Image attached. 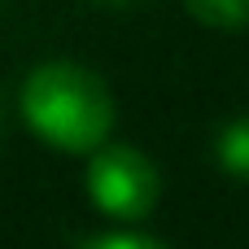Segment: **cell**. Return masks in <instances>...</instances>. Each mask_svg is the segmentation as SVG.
<instances>
[{"label":"cell","mask_w":249,"mask_h":249,"mask_svg":"<svg viewBox=\"0 0 249 249\" xmlns=\"http://www.w3.org/2000/svg\"><path fill=\"white\" fill-rule=\"evenodd\" d=\"M92 4H101V9H123V4H131V0H92Z\"/></svg>","instance_id":"8992f818"},{"label":"cell","mask_w":249,"mask_h":249,"mask_svg":"<svg viewBox=\"0 0 249 249\" xmlns=\"http://www.w3.org/2000/svg\"><path fill=\"white\" fill-rule=\"evenodd\" d=\"M214 158H219V166H223L228 175L249 179V118H232V123L219 131Z\"/></svg>","instance_id":"3957f363"},{"label":"cell","mask_w":249,"mask_h":249,"mask_svg":"<svg viewBox=\"0 0 249 249\" xmlns=\"http://www.w3.org/2000/svg\"><path fill=\"white\" fill-rule=\"evenodd\" d=\"M158 193H162L158 166L140 149H131V144L92 149V158H88V201L101 214H109L118 223H136L158 206Z\"/></svg>","instance_id":"7a4b0ae2"},{"label":"cell","mask_w":249,"mask_h":249,"mask_svg":"<svg viewBox=\"0 0 249 249\" xmlns=\"http://www.w3.org/2000/svg\"><path fill=\"white\" fill-rule=\"evenodd\" d=\"M79 249H166V245L144 232H101V236H88Z\"/></svg>","instance_id":"5b68a950"},{"label":"cell","mask_w":249,"mask_h":249,"mask_svg":"<svg viewBox=\"0 0 249 249\" xmlns=\"http://www.w3.org/2000/svg\"><path fill=\"white\" fill-rule=\"evenodd\" d=\"M22 118L26 127L61 149V153H92L105 144L109 127H114V96L101 83V74H92L88 66L74 61H44L26 74L22 83Z\"/></svg>","instance_id":"6da1fadb"},{"label":"cell","mask_w":249,"mask_h":249,"mask_svg":"<svg viewBox=\"0 0 249 249\" xmlns=\"http://www.w3.org/2000/svg\"><path fill=\"white\" fill-rule=\"evenodd\" d=\"M184 9L197 22L219 26V31H236L249 22V0H184Z\"/></svg>","instance_id":"277c9868"}]
</instances>
